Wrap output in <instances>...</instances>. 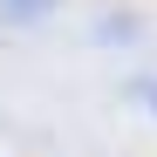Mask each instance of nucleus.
<instances>
[{
    "label": "nucleus",
    "mask_w": 157,
    "mask_h": 157,
    "mask_svg": "<svg viewBox=\"0 0 157 157\" xmlns=\"http://www.w3.org/2000/svg\"><path fill=\"white\" fill-rule=\"evenodd\" d=\"M48 7H55V0H0V21H21V28H28V21H41Z\"/></svg>",
    "instance_id": "obj_1"
},
{
    "label": "nucleus",
    "mask_w": 157,
    "mask_h": 157,
    "mask_svg": "<svg viewBox=\"0 0 157 157\" xmlns=\"http://www.w3.org/2000/svg\"><path fill=\"white\" fill-rule=\"evenodd\" d=\"M137 102H144V109H157V82H144V89H137Z\"/></svg>",
    "instance_id": "obj_2"
}]
</instances>
